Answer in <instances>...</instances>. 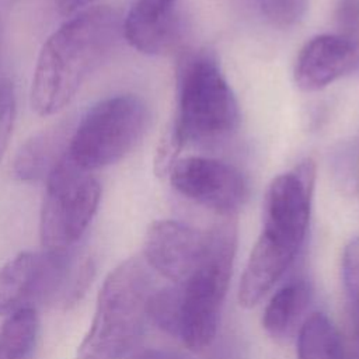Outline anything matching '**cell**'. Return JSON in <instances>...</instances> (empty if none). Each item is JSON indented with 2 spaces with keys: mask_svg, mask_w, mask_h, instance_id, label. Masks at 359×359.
<instances>
[{
  "mask_svg": "<svg viewBox=\"0 0 359 359\" xmlns=\"http://www.w3.org/2000/svg\"><path fill=\"white\" fill-rule=\"evenodd\" d=\"M38 332L36 309H24L7 316L0 327V359H34Z\"/></svg>",
  "mask_w": 359,
  "mask_h": 359,
  "instance_id": "obj_15",
  "label": "cell"
},
{
  "mask_svg": "<svg viewBox=\"0 0 359 359\" xmlns=\"http://www.w3.org/2000/svg\"><path fill=\"white\" fill-rule=\"evenodd\" d=\"M73 255L24 251L7 261L0 268V316L60 302Z\"/></svg>",
  "mask_w": 359,
  "mask_h": 359,
  "instance_id": "obj_8",
  "label": "cell"
},
{
  "mask_svg": "<svg viewBox=\"0 0 359 359\" xmlns=\"http://www.w3.org/2000/svg\"><path fill=\"white\" fill-rule=\"evenodd\" d=\"M310 300V287L304 280H293L279 289L265 307L262 325L265 331L279 339L293 334Z\"/></svg>",
  "mask_w": 359,
  "mask_h": 359,
  "instance_id": "obj_14",
  "label": "cell"
},
{
  "mask_svg": "<svg viewBox=\"0 0 359 359\" xmlns=\"http://www.w3.org/2000/svg\"><path fill=\"white\" fill-rule=\"evenodd\" d=\"M311 160L272 180L264 201L262 231L238 286L243 307L255 306L282 278L304 243L314 188Z\"/></svg>",
  "mask_w": 359,
  "mask_h": 359,
  "instance_id": "obj_2",
  "label": "cell"
},
{
  "mask_svg": "<svg viewBox=\"0 0 359 359\" xmlns=\"http://www.w3.org/2000/svg\"><path fill=\"white\" fill-rule=\"evenodd\" d=\"M184 140L178 135L174 126L167 129V132L163 135L154 157V172L158 177L168 175L171 167L178 160V154L184 146Z\"/></svg>",
  "mask_w": 359,
  "mask_h": 359,
  "instance_id": "obj_19",
  "label": "cell"
},
{
  "mask_svg": "<svg viewBox=\"0 0 359 359\" xmlns=\"http://www.w3.org/2000/svg\"><path fill=\"white\" fill-rule=\"evenodd\" d=\"M310 0H258L262 14L276 27L286 28L297 24Z\"/></svg>",
  "mask_w": 359,
  "mask_h": 359,
  "instance_id": "obj_17",
  "label": "cell"
},
{
  "mask_svg": "<svg viewBox=\"0 0 359 359\" xmlns=\"http://www.w3.org/2000/svg\"><path fill=\"white\" fill-rule=\"evenodd\" d=\"M358 57V48L349 38L337 34L316 35L297 55L294 83L303 91H318L348 74Z\"/></svg>",
  "mask_w": 359,
  "mask_h": 359,
  "instance_id": "obj_12",
  "label": "cell"
},
{
  "mask_svg": "<svg viewBox=\"0 0 359 359\" xmlns=\"http://www.w3.org/2000/svg\"><path fill=\"white\" fill-rule=\"evenodd\" d=\"M297 359H342L338 331L323 313H313L302 324Z\"/></svg>",
  "mask_w": 359,
  "mask_h": 359,
  "instance_id": "obj_16",
  "label": "cell"
},
{
  "mask_svg": "<svg viewBox=\"0 0 359 359\" xmlns=\"http://www.w3.org/2000/svg\"><path fill=\"white\" fill-rule=\"evenodd\" d=\"M170 182L182 196L223 216L233 215L247 198V181L233 165L201 156L177 160Z\"/></svg>",
  "mask_w": 359,
  "mask_h": 359,
  "instance_id": "obj_9",
  "label": "cell"
},
{
  "mask_svg": "<svg viewBox=\"0 0 359 359\" xmlns=\"http://www.w3.org/2000/svg\"><path fill=\"white\" fill-rule=\"evenodd\" d=\"M181 35L182 21L174 0H136L122 20V36L144 55L171 52Z\"/></svg>",
  "mask_w": 359,
  "mask_h": 359,
  "instance_id": "obj_11",
  "label": "cell"
},
{
  "mask_svg": "<svg viewBox=\"0 0 359 359\" xmlns=\"http://www.w3.org/2000/svg\"><path fill=\"white\" fill-rule=\"evenodd\" d=\"M174 1H177V0H174Z\"/></svg>",
  "mask_w": 359,
  "mask_h": 359,
  "instance_id": "obj_22",
  "label": "cell"
},
{
  "mask_svg": "<svg viewBox=\"0 0 359 359\" xmlns=\"http://www.w3.org/2000/svg\"><path fill=\"white\" fill-rule=\"evenodd\" d=\"M203 244L205 231L177 220H157L146 231L143 255L149 266L180 285L196 268Z\"/></svg>",
  "mask_w": 359,
  "mask_h": 359,
  "instance_id": "obj_10",
  "label": "cell"
},
{
  "mask_svg": "<svg viewBox=\"0 0 359 359\" xmlns=\"http://www.w3.org/2000/svg\"><path fill=\"white\" fill-rule=\"evenodd\" d=\"M122 20L107 6L87 7L69 17L43 42L34 69L29 100L35 114L65 109L88 76L108 57Z\"/></svg>",
  "mask_w": 359,
  "mask_h": 359,
  "instance_id": "obj_1",
  "label": "cell"
},
{
  "mask_svg": "<svg viewBox=\"0 0 359 359\" xmlns=\"http://www.w3.org/2000/svg\"><path fill=\"white\" fill-rule=\"evenodd\" d=\"M15 90L10 79L0 77V160L7 149L15 121Z\"/></svg>",
  "mask_w": 359,
  "mask_h": 359,
  "instance_id": "obj_18",
  "label": "cell"
},
{
  "mask_svg": "<svg viewBox=\"0 0 359 359\" xmlns=\"http://www.w3.org/2000/svg\"><path fill=\"white\" fill-rule=\"evenodd\" d=\"M149 108L133 94L104 98L74 125L67 158L86 171H95L123 158L143 137Z\"/></svg>",
  "mask_w": 359,
  "mask_h": 359,
  "instance_id": "obj_6",
  "label": "cell"
},
{
  "mask_svg": "<svg viewBox=\"0 0 359 359\" xmlns=\"http://www.w3.org/2000/svg\"><path fill=\"white\" fill-rule=\"evenodd\" d=\"M45 181L39 216L42 250L72 254L98 209L101 185L93 172L73 164L67 153Z\"/></svg>",
  "mask_w": 359,
  "mask_h": 359,
  "instance_id": "obj_7",
  "label": "cell"
},
{
  "mask_svg": "<svg viewBox=\"0 0 359 359\" xmlns=\"http://www.w3.org/2000/svg\"><path fill=\"white\" fill-rule=\"evenodd\" d=\"M73 129L72 121H62L32 135L15 154L13 163L15 178L22 182L46 180L66 156Z\"/></svg>",
  "mask_w": 359,
  "mask_h": 359,
  "instance_id": "obj_13",
  "label": "cell"
},
{
  "mask_svg": "<svg viewBox=\"0 0 359 359\" xmlns=\"http://www.w3.org/2000/svg\"><path fill=\"white\" fill-rule=\"evenodd\" d=\"M237 100L208 53L189 55L178 74V114L172 123L184 143H208L230 136L238 126Z\"/></svg>",
  "mask_w": 359,
  "mask_h": 359,
  "instance_id": "obj_5",
  "label": "cell"
},
{
  "mask_svg": "<svg viewBox=\"0 0 359 359\" xmlns=\"http://www.w3.org/2000/svg\"><path fill=\"white\" fill-rule=\"evenodd\" d=\"M153 294L144 262L128 258L105 278L97 297L93 321L77 359H122L140 339Z\"/></svg>",
  "mask_w": 359,
  "mask_h": 359,
  "instance_id": "obj_3",
  "label": "cell"
},
{
  "mask_svg": "<svg viewBox=\"0 0 359 359\" xmlns=\"http://www.w3.org/2000/svg\"><path fill=\"white\" fill-rule=\"evenodd\" d=\"M94 0H56V8L59 14L65 17H72L73 14L87 8Z\"/></svg>",
  "mask_w": 359,
  "mask_h": 359,
  "instance_id": "obj_20",
  "label": "cell"
},
{
  "mask_svg": "<svg viewBox=\"0 0 359 359\" xmlns=\"http://www.w3.org/2000/svg\"><path fill=\"white\" fill-rule=\"evenodd\" d=\"M128 359H180V358L175 356L174 353H170L161 349H142L128 356Z\"/></svg>",
  "mask_w": 359,
  "mask_h": 359,
  "instance_id": "obj_21",
  "label": "cell"
},
{
  "mask_svg": "<svg viewBox=\"0 0 359 359\" xmlns=\"http://www.w3.org/2000/svg\"><path fill=\"white\" fill-rule=\"evenodd\" d=\"M237 248V223L224 216L205 231L202 257L178 289L175 338L189 349L208 346L217 331Z\"/></svg>",
  "mask_w": 359,
  "mask_h": 359,
  "instance_id": "obj_4",
  "label": "cell"
}]
</instances>
